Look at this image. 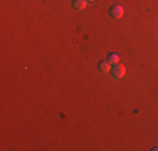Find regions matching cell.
Masks as SVG:
<instances>
[{"mask_svg":"<svg viewBox=\"0 0 158 151\" xmlns=\"http://www.w3.org/2000/svg\"><path fill=\"white\" fill-rule=\"evenodd\" d=\"M111 64H110V60H101V62H99V66H98V69H99V72H110V71H111Z\"/></svg>","mask_w":158,"mask_h":151,"instance_id":"3","label":"cell"},{"mask_svg":"<svg viewBox=\"0 0 158 151\" xmlns=\"http://www.w3.org/2000/svg\"><path fill=\"white\" fill-rule=\"evenodd\" d=\"M88 2H96V0H88Z\"/></svg>","mask_w":158,"mask_h":151,"instance_id":"6","label":"cell"},{"mask_svg":"<svg viewBox=\"0 0 158 151\" xmlns=\"http://www.w3.org/2000/svg\"><path fill=\"white\" fill-rule=\"evenodd\" d=\"M111 77L113 79H121V77H125V74H126V67L123 66L121 62L119 64H114V66L111 67Z\"/></svg>","mask_w":158,"mask_h":151,"instance_id":"1","label":"cell"},{"mask_svg":"<svg viewBox=\"0 0 158 151\" xmlns=\"http://www.w3.org/2000/svg\"><path fill=\"white\" fill-rule=\"evenodd\" d=\"M123 15H125V9H123L121 5H118V3H114L110 9V17L111 18H121Z\"/></svg>","mask_w":158,"mask_h":151,"instance_id":"2","label":"cell"},{"mask_svg":"<svg viewBox=\"0 0 158 151\" xmlns=\"http://www.w3.org/2000/svg\"><path fill=\"white\" fill-rule=\"evenodd\" d=\"M88 5V0H74L73 2V9L74 10H84Z\"/></svg>","mask_w":158,"mask_h":151,"instance_id":"4","label":"cell"},{"mask_svg":"<svg viewBox=\"0 0 158 151\" xmlns=\"http://www.w3.org/2000/svg\"><path fill=\"white\" fill-rule=\"evenodd\" d=\"M108 60H110V64H111V66H114V64H119V54L113 52V54H110V57H108Z\"/></svg>","mask_w":158,"mask_h":151,"instance_id":"5","label":"cell"}]
</instances>
